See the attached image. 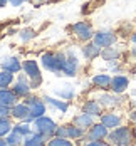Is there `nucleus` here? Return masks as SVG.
<instances>
[{
    "instance_id": "obj_23",
    "label": "nucleus",
    "mask_w": 136,
    "mask_h": 146,
    "mask_svg": "<svg viewBox=\"0 0 136 146\" xmlns=\"http://www.w3.org/2000/svg\"><path fill=\"white\" fill-rule=\"evenodd\" d=\"M47 102L49 104H52V106H56L57 109H60V111H66L67 109V104L62 101H57V99H52V98H47Z\"/></svg>"
},
{
    "instance_id": "obj_15",
    "label": "nucleus",
    "mask_w": 136,
    "mask_h": 146,
    "mask_svg": "<svg viewBox=\"0 0 136 146\" xmlns=\"http://www.w3.org/2000/svg\"><path fill=\"white\" fill-rule=\"evenodd\" d=\"M91 123H92V119H91V116H88V114L77 116V117L74 119V124L77 126V128H88Z\"/></svg>"
},
{
    "instance_id": "obj_13",
    "label": "nucleus",
    "mask_w": 136,
    "mask_h": 146,
    "mask_svg": "<svg viewBox=\"0 0 136 146\" xmlns=\"http://www.w3.org/2000/svg\"><path fill=\"white\" fill-rule=\"evenodd\" d=\"M12 114L15 117H20V119H29L27 114H30V111H29V108H27V104H20V106H15L14 108Z\"/></svg>"
},
{
    "instance_id": "obj_10",
    "label": "nucleus",
    "mask_w": 136,
    "mask_h": 146,
    "mask_svg": "<svg viewBox=\"0 0 136 146\" xmlns=\"http://www.w3.org/2000/svg\"><path fill=\"white\" fill-rule=\"evenodd\" d=\"M111 86H113V91H114V92H123L124 89L128 88V79L123 77V76H116V77L113 79Z\"/></svg>"
},
{
    "instance_id": "obj_34",
    "label": "nucleus",
    "mask_w": 136,
    "mask_h": 146,
    "mask_svg": "<svg viewBox=\"0 0 136 146\" xmlns=\"http://www.w3.org/2000/svg\"><path fill=\"white\" fill-rule=\"evenodd\" d=\"M22 2H24V0H12V3H14V5H19V3H22Z\"/></svg>"
},
{
    "instance_id": "obj_5",
    "label": "nucleus",
    "mask_w": 136,
    "mask_h": 146,
    "mask_svg": "<svg viewBox=\"0 0 136 146\" xmlns=\"http://www.w3.org/2000/svg\"><path fill=\"white\" fill-rule=\"evenodd\" d=\"M27 104H30V116L29 119H34V117H40L44 114V104L40 101H37V99H29Z\"/></svg>"
},
{
    "instance_id": "obj_30",
    "label": "nucleus",
    "mask_w": 136,
    "mask_h": 146,
    "mask_svg": "<svg viewBox=\"0 0 136 146\" xmlns=\"http://www.w3.org/2000/svg\"><path fill=\"white\" fill-rule=\"evenodd\" d=\"M88 146H106V145L103 143V141H91Z\"/></svg>"
},
{
    "instance_id": "obj_25",
    "label": "nucleus",
    "mask_w": 136,
    "mask_h": 146,
    "mask_svg": "<svg viewBox=\"0 0 136 146\" xmlns=\"http://www.w3.org/2000/svg\"><path fill=\"white\" fill-rule=\"evenodd\" d=\"M81 134H82L81 128H67V136H71V138H79Z\"/></svg>"
},
{
    "instance_id": "obj_24",
    "label": "nucleus",
    "mask_w": 136,
    "mask_h": 146,
    "mask_svg": "<svg viewBox=\"0 0 136 146\" xmlns=\"http://www.w3.org/2000/svg\"><path fill=\"white\" fill-rule=\"evenodd\" d=\"M22 141V134L20 133H17V131H14V134H10L9 136V139H7V143L9 145H19Z\"/></svg>"
},
{
    "instance_id": "obj_14",
    "label": "nucleus",
    "mask_w": 136,
    "mask_h": 146,
    "mask_svg": "<svg viewBox=\"0 0 136 146\" xmlns=\"http://www.w3.org/2000/svg\"><path fill=\"white\" fill-rule=\"evenodd\" d=\"M84 111H86V114H89V116H96V114H99L101 108H99V104H98V102L89 101L86 106H84Z\"/></svg>"
},
{
    "instance_id": "obj_17",
    "label": "nucleus",
    "mask_w": 136,
    "mask_h": 146,
    "mask_svg": "<svg viewBox=\"0 0 136 146\" xmlns=\"http://www.w3.org/2000/svg\"><path fill=\"white\" fill-rule=\"evenodd\" d=\"M113 81L107 77V76H96L94 77V84L98 86V88H103V89H106L109 84H111Z\"/></svg>"
},
{
    "instance_id": "obj_31",
    "label": "nucleus",
    "mask_w": 136,
    "mask_h": 146,
    "mask_svg": "<svg viewBox=\"0 0 136 146\" xmlns=\"http://www.w3.org/2000/svg\"><path fill=\"white\" fill-rule=\"evenodd\" d=\"M5 114H9V109L3 108V106H0V116H5Z\"/></svg>"
},
{
    "instance_id": "obj_2",
    "label": "nucleus",
    "mask_w": 136,
    "mask_h": 146,
    "mask_svg": "<svg viewBox=\"0 0 136 146\" xmlns=\"http://www.w3.org/2000/svg\"><path fill=\"white\" fill-rule=\"evenodd\" d=\"M42 62H44V66L49 71L57 72V71H62L66 60H64V57L59 56V54H45L44 57H42Z\"/></svg>"
},
{
    "instance_id": "obj_35",
    "label": "nucleus",
    "mask_w": 136,
    "mask_h": 146,
    "mask_svg": "<svg viewBox=\"0 0 136 146\" xmlns=\"http://www.w3.org/2000/svg\"><path fill=\"white\" fill-rule=\"evenodd\" d=\"M5 2H7V0H0V5H3V3H5Z\"/></svg>"
},
{
    "instance_id": "obj_32",
    "label": "nucleus",
    "mask_w": 136,
    "mask_h": 146,
    "mask_svg": "<svg viewBox=\"0 0 136 146\" xmlns=\"http://www.w3.org/2000/svg\"><path fill=\"white\" fill-rule=\"evenodd\" d=\"M22 34H24V35H22V39H24V40H27V39L30 37V34H32V32H30V30H25V32H22Z\"/></svg>"
},
{
    "instance_id": "obj_11",
    "label": "nucleus",
    "mask_w": 136,
    "mask_h": 146,
    "mask_svg": "<svg viewBox=\"0 0 136 146\" xmlns=\"http://www.w3.org/2000/svg\"><path fill=\"white\" fill-rule=\"evenodd\" d=\"M101 123L104 124L106 128H116L121 123V117L116 116V114H106V116L101 117Z\"/></svg>"
},
{
    "instance_id": "obj_7",
    "label": "nucleus",
    "mask_w": 136,
    "mask_h": 146,
    "mask_svg": "<svg viewBox=\"0 0 136 146\" xmlns=\"http://www.w3.org/2000/svg\"><path fill=\"white\" fill-rule=\"evenodd\" d=\"M74 32L77 34V37H79V39H91V35H92L91 25H88L86 22L76 24V25H74Z\"/></svg>"
},
{
    "instance_id": "obj_29",
    "label": "nucleus",
    "mask_w": 136,
    "mask_h": 146,
    "mask_svg": "<svg viewBox=\"0 0 136 146\" xmlns=\"http://www.w3.org/2000/svg\"><path fill=\"white\" fill-rule=\"evenodd\" d=\"M103 57L104 59H114V57H118V50H106V52H103Z\"/></svg>"
},
{
    "instance_id": "obj_20",
    "label": "nucleus",
    "mask_w": 136,
    "mask_h": 146,
    "mask_svg": "<svg viewBox=\"0 0 136 146\" xmlns=\"http://www.w3.org/2000/svg\"><path fill=\"white\" fill-rule=\"evenodd\" d=\"M10 82H12V72L10 71L0 74V88H7Z\"/></svg>"
},
{
    "instance_id": "obj_28",
    "label": "nucleus",
    "mask_w": 136,
    "mask_h": 146,
    "mask_svg": "<svg viewBox=\"0 0 136 146\" xmlns=\"http://www.w3.org/2000/svg\"><path fill=\"white\" fill-rule=\"evenodd\" d=\"M101 101H103V104H106V106H114V104H116V99L111 98V96H103Z\"/></svg>"
},
{
    "instance_id": "obj_26",
    "label": "nucleus",
    "mask_w": 136,
    "mask_h": 146,
    "mask_svg": "<svg viewBox=\"0 0 136 146\" xmlns=\"http://www.w3.org/2000/svg\"><path fill=\"white\" fill-rule=\"evenodd\" d=\"M49 146H71V143H69V141H66L64 138H57V139H52Z\"/></svg>"
},
{
    "instance_id": "obj_9",
    "label": "nucleus",
    "mask_w": 136,
    "mask_h": 146,
    "mask_svg": "<svg viewBox=\"0 0 136 146\" xmlns=\"http://www.w3.org/2000/svg\"><path fill=\"white\" fill-rule=\"evenodd\" d=\"M15 102V94L14 92H10V91H0V106H3V108H10V106H14Z\"/></svg>"
},
{
    "instance_id": "obj_3",
    "label": "nucleus",
    "mask_w": 136,
    "mask_h": 146,
    "mask_svg": "<svg viewBox=\"0 0 136 146\" xmlns=\"http://www.w3.org/2000/svg\"><path fill=\"white\" fill-rule=\"evenodd\" d=\"M24 69H25V72L29 74V77L32 79V86H34V88L39 86V84H40V72H39L37 64H35L34 60H27V62L24 64Z\"/></svg>"
},
{
    "instance_id": "obj_6",
    "label": "nucleus",
    "mask_w": 136,
    "mask_h": 146,
    "mask_svg": "<svg viewBox=\"0 0 136 146\" xmlns=\"http://www.w3.org/2000/svg\"><path fill=\"white\" fill-rule=\"evenodd\" d=\"M113 42H114V34H111V32H99V34H96V45L107 47Z\"/></svg>"
},
{
    "instance_id": "obj_22",
    "label": "nucleus",
    "mask_w": 136,
    "mask_h": 146,
    "mask_svg": "<svg viewBox=\"0 0 136 146\" xmlns=\"http://www.w3.org/2000/svg\"><path fill=\"white\" fill-rule=\"evenodd\" d=\"M10 123H9V119H0V136H3V134H7V133L10 131Z\"/></svg>"
},
{
    "instance_id": "obj_36",
    "label": "nucleus",
    "mask_w": 136,
    "mask_h": 146,
    "mask_svg": "<svg viewBox=\"0 0 136 146\" xmlns=\"http://www.w3.org/2000/svg\"><path fill=\"white\" fill-rule=\"evenodd\" d=\"M34 2H45V0H34Z\"/></svg>"
},
{
    "instance_id": "obj_4",
    "label": "nucleus",
    "mask_w": 136,
    "mask_h": 146,
    "mask_svg": "<svg viewBox=\"0 0 136 146\" xmlns=\"http://www.w3.org/2000/svg\"><path fill=\"white\" fill-rule=\"evenodd\" d=\"M35 128H37V131H40L42 134H52V133H56V124L49 117H39L35 121Z\"/></svg>"
},
{
    "instance_id": "obj_27",
    "label": "nucleus",
    "mask_w": 136,
    "mask_h": 146,
    "mask_svg": "<svg viewBox=\"0 0 136 146\" xmlns=\"http://www.w3.org/2000/svg\"><path fill=\"white\" fill-rule=\"evenodd\" d=\"M15 131L20 133V134H29V133H30V128L27 126V124H22V126L19 124V126H15Z\"/></svg>"
},
{
    "instance_id": "obj_19",
    "label": "nucleus",
    "mask_w": 136,
    "mask_h": 146,
    "mask_svg": "<svg viewBox=\"0 0 136 146\" xmlns=\"http://www.w3.org/2000/svg\"><path fill=\"white\" fill-rule=\"evenodd\" d=\"M29 89H30V88H29V84H27V82H25L24 79H20V81L17 82L15 92H17V94H20V96H25V94L29 92Z\"/></svg>"
},
{
    "instance_id": "obj_21",
    "label": "nucleus",
    "mask_w": 136,
    "mask_h": 146,
    "mask_svg": "<svg viewBox=\"0 0 136 146\" xmlns=\"http://www.w3.org/2000/svg\"><path fill=\"white\" fill-rule=\"evenodd\" d=\"M42 145V138L40 136H29L25 139V146H40Z\"/></svg>"
},
{
    "instance_id": "obj_18",
    "label": "nucleus",
    "mask_w": 136,
    "mask_h": 146,
    "mask_svg": "<svg viewBox=\"0 0 136 146\" xmlns=\"http://www.w3.org/2000/svg\"><path fill=\"white\" fill-rule=\"evenodd\" d=\"M84 54H86V57H89V59L96 57V56L99 54V47H98L96 44L86 45V47H84Z\"/></svg>"
},
{
    "instance_id": "obj_12",
    "label": "nucleus",
    "mask_w": 136,
    "mask_h": 146,
    "mask_svg": "<svg viewBox=\"0 0 136 146\" xmlns=\"http://www.w3.org/2000/svg\"><path fill=\"white\" fill-rule=\"evenodd\" d=\"M76 67H77V59H76V57H69L66 62H64V67H62V71L67 74V76H74Z\"/></svg>"
},
{
    "instance_id": "obj_16",
    "label": "nucleus",
    "mask_w": 136,
    "mask_h": 146,
    "mask_svg": "<svg viewBox=\"0 0 136 146\" xmlns=\"http://www.w3.org/2000/svg\"><path fill=\"white\" fill-rule=\"evenodd\" d=\"M3 67H5L7 71H10V72H17V71H20V64H19L17 59H7V60L3 62Z\"/></svg>"
},
{
    "instance_id": "obj_1",
    "label": "nucleus",
    "mask_w": 136,
    "mask_h": 146,
    "mask_svg": "<svg viewBox=\"0 0 136 146\" xmlns=\"http://www.w3.org/2000/svg\"><path fill=\"white\" fill-rule=\"evenodd\" d=\"M109 139L114 145H119V146L129 145L133 141V131L129 128H118V129H114L109 134Z\"/></svg>"
},
{
    "instance_id": "obj_33",
    "label": "nucleus",
    "mask_w": 136,
    "mask_h": 146,
    "mask_svg": "<svg viewBox=\"0 0 136 146\" xmlns=\"http://www.w3.org/2000/svg\"><path fill=\"white\" fill-rule=\"evenodd\" d=\"M0 146H10L7 141H3V139H0Z\"/></svg>"
},
{
    "instance_id": "obj_8",
    "label": "nucleus",
    "mask_w": 136,
    "mask_h": 146,
    "mask_svg": "<svg viewBox=\"0 0 136 146\" xmlns=\"http://www.w3.org/2000/svg\"><path fill=\"white\" fill-rule=\"evenodd\" d=\"M107 131H106V126L104 124H98V126H94L89 133V139L91 141H101L103 138H104Z\"/></svg>"
}]
</instances>
